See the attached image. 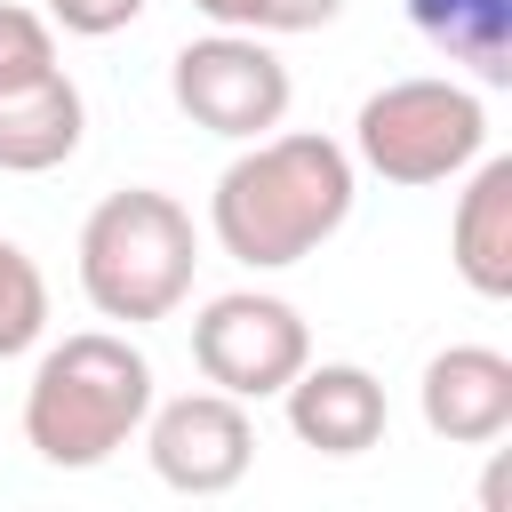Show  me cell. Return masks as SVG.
<instances>
[{"label": "cell", "instance_id": "6da1fadb", "mask_svg": "<svg viewBox=\"0 0 512 512\" xmlns=\"http://www.w3.org/2000/svg\"><path fill=\"white\" fill-rule=\"evenodd\" d=\"M352 152L320 128H288V136H256L208 192V232L232 264L248 272H288L312 248H328L352 216Z\"/></svg>", "mask_w": 512, "mask_h": 512}, {"label": "cell", "instance_id": "7a4b0ae2", "mask_svg": "<svg viewBox=\"0 0 512 512\" xmlns=\"http://www.w3.org/2000/svg\"><path fill=\"white\" fill-rule=\"evenodd\" d=\"M144 416H152V360L112 328H80L48 344L24 384V448L56 472L112 464L144 432Z\"/></svg>", "mask_w": 512, "mask_h": 512}, {"label": "cell", "instance_id": "3957f363", "mask_svg": "<svg viewBox=\"0 0 512 512\" xmlns=\"http://www.w3.org/2000/svg\"><path fill=\"white\" fill-rule=\"evenodd\" d=\"M192 264H200L192 208L152 184L104 192L80 224V296L104 320H128V328L168 320L192 296Z\"/></svg>", "mask_w": 512, "mask_h": 512}, {"label": "cell", "instance_id": "277c9868", "mask_svg": "<svg viewBox=\"0 0 512 512\" xmlns=\"http://www.w3.org/2000/svg\"><path fill=\"white\" fill-rule=\"evenodd\" d=\"M488 152V104L464 80H384L352 112V160L384 184H448Z\"/></svg>", "mask_w": 512, "mask_h": 512}, {"label": "cell", "instance_id": "5b68a950", "mask_svg": "<svg viewBox=\"0 0 512 512\" xmlns=\"http://www.w3.org/2000/svg\"><path fill=\"white\" fill-rule=\"evenodd\" d=\"M168 96H176V112H184L192 128L232 136V144H256V136H272V128L288 120L296 80H288V64L272 56L264 32H224V24H216L208 40H184V48H176Z\"/></svg>", "mask_w": 512, "mask_h": 512}, {"label": "cell", "instance_id": "8992f818", "mask_svg": "<svg viewBox=\"0 0 512 512\" xmlns=\"http://www.w3.org/2000/svg\"><path fill=\"white\" fill-rule=\"evenodd\" d=\"M304 360H312V328L288 296L232 288V296H208L192 320V368L232 400H272Z\"/></svg>", "mask_w": 512, "mask_h": 512}, {"label": "cell", "instance_id": "52a82bcc", "mask_svg": "<svg viewBox=\"0 0 512 512\" xmlns=\"http://www.w3.org/2000/svg\"><path fill=\"white\" fill-rule=\"evenodd\" d=\"M144 456L152 472L176 488V496H224L248 480L256 464V424H248V400L232 392H176V400H152L144 416Z\"/></svg>", "mask_w": 512, "mask_h": 512}, {"label": "cell", "instance_id": "ba28073f", "mask_svg": "<svg viewBox=\"0 0 512 512\" xmlns=\"http://www.w3.org/2000/svg\"><path fill=\"white\" fill-rule=\"evenodd\" d=\"M416 408H424V432L432 440L488 448V440L512 432V360L496 344H448V352L424 360Z\"/></svg>", "mask_w": 512, "mask_h": 512}, {"label": "cell", "instance_id": "9c48e42d", "mask_svg": "<svg viewBox=\"0 0 512 512\" xmlns=\"http://www.w3.org/2000/svg\"><path fill=\"white\" fill-rule=\"evenodd\" d=\"M280 400H288V432L304 448H320V456H368L384 440V424H392L384 384L368 368H352V360H320V368L304 360L280 384Z\"/></svg>", "mask_w": 512, "mask_h": 512}, {"label": "cell", "instance_id": "30bf717a", "mask_svg": "<svg viewBox=\"0 0 512 512\" xmlns=\"http://www.w3.org/2000/svg\"><path fill=\"white\" fill-rule=\"evenodd\" d=\"M448 264L472 296H488V304L512 296V160L504 152H480L464 168V192L448 216Z\"/></svg>", "mask_w": 512, "mask_h": 512}, {"label": "cell", "instance_id": "8fae6325", "mask_svg": "<svg viewBox=\"0 0 512 512\" xmlns=\"http://www.w3.org/2000/svg\"><path fill=\"white\" fill-rule=\"evenodd\" d=\"M80 128H88V104L72 88V72H40V80H16L0 88V176H48L80 152Z\"/></svg>", "mask_w": 512, "mask_h": 512}, {"label": "cell", "instance_id": "7c38bea8", "mask_svg": "<svg viewBox=\"0 0 512 512\" xmlns=\"http://www.w3.org/2000/svg\"><path fill=\"white\" fill-rule=\"evenodd\" d=\"M408 24L480 88H512V0H408Z\"/></svg>", "mask_w": 512, "mask_h": 512}, {"label": "cell", "instance_id": "4fadbf2b", "mask_svg": "<svg viewBox=\"0 0 512 512\" xmlns=\"http://www.w3.org/2000/svg\"><path fill=\"white\" fill-rule=\"evenodd\" d=\"M40 328H48V280H40V264L0 232V360L32 352Z\"/></svg>", "mask_w": 512, "mask_h": 512}, {"label": "cell", "instance_id": "5bb4252c", "mask_svg": "<svg viewBox=\"0 0 512 512\" xmlns=\"http://www.w3.org/2000/svg\"><path fill=\"white\" fill-rule=\"evenodd\" d=\"M208 24H224V32H320V24H336L344 16V0H192Z\"/></svg>", "mask_w": 512, "mask_h": 512}, {"label": "cell", "instance_id": "9a60e30c", "mask_svg": "<svg viewBox=\"0 0 512 512\" xmlns=\"http://www.w3.org/2000/svg\"><path fill=\"white\" fill-rule=\"evenodd\" d=\"M40 72H56V32H48V16L0 0V88L40 80Z\"/></svg>", "mask_w": 512, "mask_h": 512}, {"label": "cell", "instance_id": "2e32d148", "mask_svg": "<svg viewBox=\"0 0 512 512\" xmlns=\"http://www.w3.org/2000/svg\"><path fill=\"white\" fill-rule=\"evenodd\" d=\"M144 16V0H48V24H64V32H80V40H112V32H128Z\"/></svg>", "mask_w": 512, "mask_h": 512}]
</instances>
